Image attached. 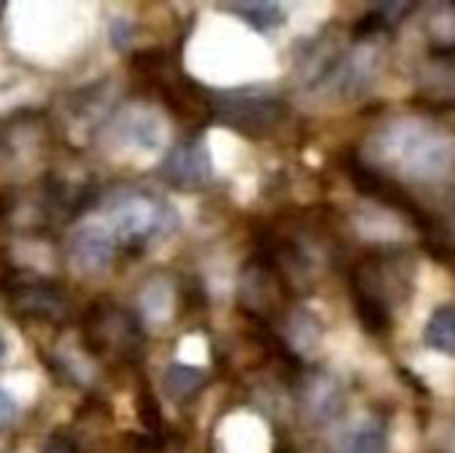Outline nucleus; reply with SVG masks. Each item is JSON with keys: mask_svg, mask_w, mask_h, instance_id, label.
I'll return each mask as SVG.
<instances>
[{"mask_svg": "<svg viewBox=\"0 0 455 453\" xmlns=\"http://www.w3.org/2000/svg\"><path fill=\"white\" fill-rule=\"evenodd\" d=\"M371 160L411 182H443L455 168V136L419 115L395 117L371 136Z\"/></svg>", "mask_w": 455, "mask_h": 453, "instance_id": "f257e3e1", "label": "nucleus"}, {"mask_svg": "<svg viewBox=\"0 0 455 453\" xmlns=\"http://www.w3.org/2000/svg\"><path fill=\"white\" fill-rule=\"evenodd\" d=\"M104 211L112 222L117 248L144 251L152 240L168 238L179 230V214L171 203L139 187H117L101 198Z\"/></svg>", "mask_w": 455, "mask_h": 453, "instance_id": "f03ea898", "label": "nucleus"}, {"mask_svg": "<svg viewBox=\"0 0 455 453\" xmlns=\"http://www.w3.org/2000/svg\"><path fill=\"white\" fill-rule=\"evenodd\" d=\"M80 334H83L85 352L96 358L104 355L136 358L144 344V331L139 318L131 310H123L107 299H96L88 304V310L83 312Z\"/></svg>", "mask_w": 455, "mask_h": 453, "instance_id": "7ed1b4c3", "label": "nucleus"}, {"mask_svg": "<svg viewBox=\"0 0 455 453\" xmlns=\"http://www.w3.org/2000/svg\"><path fill=\"white\" fill-rule=\"evenodd\" d=\"M0 296L8 302L13 318L32 323H64L69 318V299L53 283L27 270H8L0 275Z\"/></svg>", "mask_w": 455, "mask_h": 453, "instance_id": "20e7f679", "label": "nucleus"}, {"mask_svg": "<svg viewBox=\"0 0 455 453\" xmlns=\"http://www.w3.org/2000/svg\"><path fill=\"white\" fill-rule=\"evenodd\" d=\"M160 179L176 190H200L213 179V163L200 136L179 142L160 163Z\"/></svg>", "mask_w": 455, "mask_h": 453, "instance_id": "39448f33", "label": "nucleus"}, {"mask_svg": "<svg viewBox=\"0 0 455 453\" xmlns=\"http://www.w3.org/2000/svg\"><path fill=\"white\" fill-rule=\"evenodd\" d=\"M117 256V240L101 227H83L72 235L67 246L69 267L77 275H101L112 267Z\"/></svg>", "mask_w": 455, "mask_h": 453, "instance_id": "423d86ee", "label": "nucleus"}, {"mask_svg": "<svg viewBox=\"0 0 455 453\" xmlns=\"http://www.w3.org/2000/svg\"><path fill=\"white\" fill-rule=\"evenodd\" d=\"M336 453H389L387 427L373 417L360 419L341 435Z\"/></svg>", "mask_w": 455, "mask_h": 453, "instance_id": "0eeeda50", "label": "nucleus"}, {"mask_svg": "<svg viewBox=\"0 0 455 453\" xmlns=\"http://www.w3.org/2000/svg\"><path fill=\"white\" fill-rule=\"evenodd\" d=\"M341 406H344V395H341V387L333 379L317 376L315 382H309L307 409H309L312 419H317V422H333L341 414Z\"/></svg>", "mask_w": 455, "mask_h": 453, "instance_id": "6e6552de", "label": "nucleus"}, {"mask_svg": "<svg viewBox=\"0 0 455 453\" xmlns=\"http://www.w3.org/2000/svg\"><path fill=\"white\" fill-rule=\"evenodd\" d=\"M424 344L435 352L455 355V304L437 307L424 326Z\"/></svg>", "mask_w": 455, "mask_h": 453, "instance_id": "1a4fd4ad", "label": "nucleus"}, {"mask_svg": "<svg viewBox=\"0 0 455 453\" xmlns=\"http://www.w3.org/2000/svg\"><path fill=\"white\" fill-rule=\"evenodd\" d=\"M203 384H205V374L192 366H184V363H171L163 376V387L176 403H184L192 395H197V390Z\"/></svg>", "mask_w": 455, "mask_h": 453, "instance_id": "9d476101", "label": "nucleus"}, {"mask_svg": "<svg viewBox=\"0 0 455 453\" xmlns=\"http://www.w3.org/2000/svg\"><path fill=\"white\" fill-rule=\"evenodd\" d=\"M227 11L237 13L253 29H261V32L277 29L285 21V11L280 8V3H229Z\"/></svg>", "mask_w": 455, "mask_h": 453, "instance_id": "9b49d317", "label": "nucleus"}, {"mask_svg": "<svg viewBox=\"0 0 455 453\" xmlns=\"http://www.w3.org/2000/svg\"><path fill=\"white\" fill-rule=\"evenodd\" d=\"M136 409H139V419H141L144 430L155 435L160 430V406H157L149 384H144V382H141L139 395H136Z\"/></svg>", "mask_w": 455, "mask_h": 453, "instance_id": "f8f14e48", "label": "nucleus"}, {"mask_svg": "<svg viewBox=\"0 0 455 453\" xmlns=\"http://www.w3.org/2000/svg\"><path fill=\"white\" fill-rule=\"evenodd\" d=\"M133 35H136L133 24H131L128 19H123V16H117V19L112 21V27H109V37H112L115 48H120V51L131 45Z\"/></svg>", "mask_w": 455, "mask_h": 453, "instance_id": "ddd939ff", "label": "nucleus"}, {"mask_svg": "<svg viewBox=\"0 0 455 453\" xmlns=\"http://www.w3.org/2000/svg\"><path fill=\"white\" fill-rule=\"evenodd\" d=\"M16 419H19V406H16V400H13L5 390H0V433L11 430V427L16 425Z\"/></svg>", "mask_w": 455, "mask_h": 453, "instance_id": "4468645a", "label": "nucleus"}, {"mask_svg": "<svg viewBox=\"0 0 455 453\" xmlns=\"http://www.w3.org/2000/svg\"><path fill=\"white\" fill-rule=\"evenodd\" d=\"M40 453H80V449H77V443L69 438V435H53L45 446H43V451Z\"/></svg>", "mask_w": 455, "mask_h": 453, "instance_id": "2eb2a0df", "label": "nucleus"}, {"mask_svg": "<svg viewBox=\"0 0 455 453\" xmlns=\"http://www.w3.org/2000/svg\"><path fill=\"white\" fill-rule=\"evenodd\" d=\"M5 358V339H3V334H0V360Z\"/></svg>", "mask_w": 455, "mask_h": 453, "instance_id": "dca6fc26", "label": "nucleus"}]
</instances>
